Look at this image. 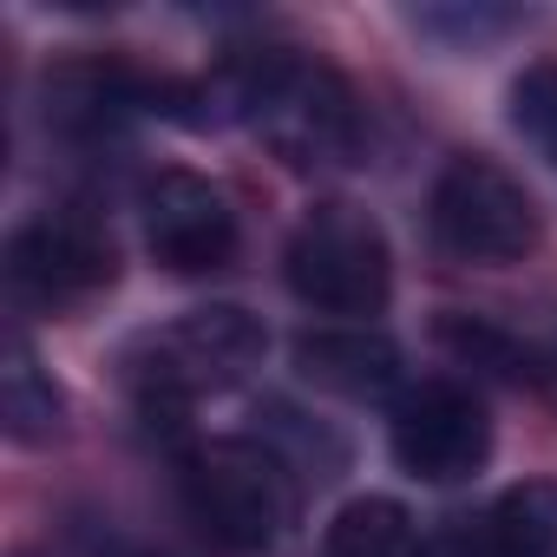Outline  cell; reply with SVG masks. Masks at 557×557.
<instances>
[{
  "label": "cell",
  "mask_w": 557,
  "mask_h": 557,
  "mask_svg": "<svg viewBox=\"0 0 557 557\" xmlns=\"http://www.w3.org/2000/svg\"><path fill=\"white\" fill-rule=\"evenodd\" d=\"M145 210V249L171 275H210L236 256V210L230 190L197 171H158L138 197Z\"/></svg>",
  "instance_id": "cell-8"
},
{
  "label": "cell",
  "mask_w": 557,
  "mask_h": 557,
  "mask_svg": "<svg viewBox=\"0 0 557 557\" xmlns=\"http://www.w3.org/2000/svg\"><path fill=\"white\" fill-rule=\"evenodd\" d=\"M216 99L289 164H335L361 145V112H355L348 79L289 47L243 53L216 79Z\"/></svg>",
  "instance_id": "cell-1"
},
{
  "label": "cell",
  "mask_w": 557,
  "mask_h": 557,
  "mask_svg": "<svg viewBox=\"0 0 557 557\" xmlns=\"http://www.w3.org/2000/svg\"><path fill=\"white\" fill-rule=\"evenodd\" d=\"M0 420H8V433H14L21 446L53 440V433H60V420H66L60 387L47 381L40 355H34L21 335H8V355H0Z\"/></svg>",
  "instance_id": "cell-11"
},
{
  "label": "cell",
  "mask_w": 557,
  "mask_h": 557,
  "mask_svg": "<svg viewBox=\"0 0 557 557\" xmlns=\"http://www.w3.org/2000/svg\"><path fill=\"white\" fill-rule=\"evenodd\" d=\"M283 275L315 315H381L394 296V249L368 210L315 203L289 236Z\"/></svg>",
  "instance_id": "cell-3"
},
{
  "label": "cell",
  "mask_w": 557,
  "mask_h": 557,
  "mask_svg": "<svg viewBox=\"0 0 557 557\" xmlns=\"http://www.w3.org/2000/svg\"><path fill=\"white\" fill-rule=\"evenodd\" d=\"M479 557H557V479L498 492V505L479 518Z\"/></svg>",
  "instance_id": "cell-10"
},
{
  "label": "cell",
  "mask_w": 557,
  "mask_h": 557,
  "mask_svg": "<svg viewBox=\"0 0 557 557\" xmlns=\"http://www.w3.org/2000/svg\"><path fill=\"white\" fill-rule=\"evenodd\" d=\"M262 348H269V335H262V322H256L249 309L210 302V309H190V315H177L171 329H158V335L138 342V355H132V387H138V400H145V413H158V407L177 413V407H190L203 387L243 381V374L262 361Z\"/></svg>",
  "instance_id": "cell-4"
},
{
  "label": "cell",
  "mask_w": 557,
  "mask_h": 557,
  "mask_svg": "<svg viewBox=\"0 0 557 557\" xmlns=\"http://www.w3.org/2000/svg\"><path fill=\"white\" fill-rule=\"evenodd\" d=\"M112 275H119V249L79 210H47V216L21 223L8 243V289L47 315L86 309L99 289H112Z\"/></svg>",
  "instance_id": "cell-6"
},
{
  "label": "cell",
  "mask_w": 557,
  "mask_h": 557,
  "mask_svg": "<svg viewBox=\"0 0 557 557\" xmlns=\"http://www.w3.org/2000/svg\"><path fill=\"white\" fill-rule=\"evenodd\" d=\"M511 125L537 151L557 158V60H537V66L518 73V86H511Z\"/></svg>",
  "instance_id": "cell-13"
},
{
  "label": "cell",
  "mask_w": 557,
  "mask_h": 557,
  "mask_svg": "<svg viewBox=\"0 0 557 557\" xmlns=\"http://www.w3.org/2000/svg\"><path fill=\"white\" fill-rule=\"evenodd\" d=\"M184 511L223 557H262L296 524V472L262 440H210L184 459Z\"/></svg>",
  "instance_id": "cell-2"
},
{
  "label": "cell",
  "mask_w": 557,
  "mask_h": 557,
  "mask_svg": "<svg viewBox=\"0 0 557 557\" xmlns=\"http://www.w3.org/2000/svg\"><path fill=\"white\" fill-rule=\"evenodd\" d=\"M394 466L420 485H459L492 459V420L479 407L472 387L459 381H420L413 394H400L394 426H387Z\"/></svg>",
  "instance_id": "cell-7"
},
{
  "label": "cell",
  "mask_w": 557,
  "mask_h": 557,
  "mask_svg": "<svg viewBox=\"0 0 557 557\" xmlns=\"http://www.w3.org/2000/svg\"><path fill=\"white\" fill-rule=\"evenodd\" d=\"M433 236L459 262H524L544 243L537 197L492 158H453L433 184Z\"/></svg>",
  "instance_id": "cell-5"
},
{
  "label": "cell",
  "mask_w": 557,
  "mask_h": 557,
  "mask_svg": "<svg viewBox=\"0 0 557 557\" xmlns=\"http://www.w3.org/2000/svg\"><path fill=\"white\" fill-rule=\"evenodd\" d=\"M296 374L342 400H381L400 387V348L381 329H315L296 342Z\"/></svg>",
  "instance_id": "cell-9"
},
{
  "label": "cell",
  "mask_w": 557,
  "mask_h": 557,
  "mask_svg": "<svg viewBox=\"0 0 557 557\" xmlns=\"http://www.w3.org/2000/svg\"><path fill=\"white\" fill-rule=\"evenodd\" d=\"M322 557H426V537H420L407 505L355 498V505L335 511V524L322 537Z\"/></svg>",
  "instance_id": "cell-12"
}]
</instances>
